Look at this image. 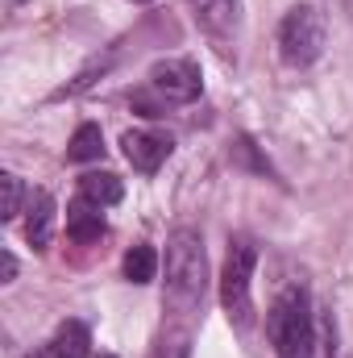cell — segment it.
Returning <instances> with one entry per match:
<instances>
[{"mask_svg": "<svg viewBox=\"0 0 353 358\" xmlns=\"http://www.w3.org/2000/svg\"><path fill=\"white\" fill-rule=\"evenodd\" d=\"M167 308L187 317L204 304V292H208V250H204V238L200 229L191 225H179L175 234L167 238Z\"/></svg>", "mask_w": 353, "mask_h": 358, "instance_id": "obj_1", "label": "cell"}, {"mask_svg": "<svg viewBox=\"0 0 353 358\" xmlns=\"http://www.w3.org/2000/svg\"><path fill=\"white\" fill-rule=\"evenodd\" d=\"M266 338L278 358H316L320 325L303 287H287L266 313Z\"/></svg>", "mask_w": 353, "mask_h": 358, "instance_id": "obj_2", "label": "cell"}, {"mask_svg": "<svg viewBox=\"0 0 353 358\" xmlns=\"http://www.w3.org/2000/svg\"><path fill=\"white\" fill-rule=\"evenodd\" d=\"M254 267H258V246H254V238H246V234L229 238V255H225V271H220V304H225L229 321H233L241 334L254 325V296H250Z\"/></svg>", "mask_w": 353, "mask_h": 358, "instance_id": "obj_3", "label": "cell"}, {"mask_svg": "<svg viewBox=\"0 0 353 358\" xmlns=\"http://www.w3.org/2000/svg\"><path fill=\"white\" fill-rule=\"evenodd\" d=\"M324 42H329V25L316 4H295L278 21V55L287 67H312L324 55Z\"/></svg>", "mask_w": 353, "mask_h": 358, "instance_id": "obj_4", "label": "cell"}, {"mask_svg": "<svg viewBox=\"0 0 353 358\" xmlns=\"http://www.w3.org/2000/svg\"><path fill=\"white\" fill-rule=\"evenodd\" d=\"M195 25L208 34V42L225 55L237 59V42H241V0H187Z\"/></svg>", "mask_w": 353, "mask_h": 358, "instance_id": "obj_5", "label": "cell"}, {"mask_svg": "<svg viewBox=\"0 0 353 358\" xmlns=\"http://www.w3.org/2000/svg\"><path fill=\"white\" fill-rule=\"evenodd\" d=\"M150 88L158 92L167 104H191V100H200V92H204L200 63L195 59H158L150 67Z\"/></svg>", "mask_w": 353, "mask_h": 358, "instance_id": "obj_6", "label": "cell"}, {"mask_svg": "<svg viewBox=\"0 0 353 358\" xmlns=\"http://www.w3.org/2000/svg\"><path fill=\"white\" fill-rule=\"evenodd\" d=\"M121 146H125V159L133 163V171H142V176H154L175 150V142L167 134H146V129H129L121 138Z\"/></svg>", "mask_w": 353, "mask_h": 358, "instance_id": "obj_7", "label": "cell"}, {"mask_svg": "<svg viewBox=\"0 0 353 358\" xmlns=\"http://www.w3.org/2000/svg\"><path fill=\"white\" fill-rule=\"evenodd\" d=\"M54 217H59L54 196H50L46 187H38V192L29 196V204H25V238H29L33 250H46V246H50V238H54Z\"/></svg>", "mask_w": 353, "mask_h": 358, "instance_id": "obj_8", "label": "cell"}, {"mask_svg": "<svg viewBox=\"0 0 353 358\" xmlns=\"http://www.w3.org/2000/svg\"><path fill=\"white\" fill-rule=\"evenodd\" d=\"M104 234H108V225H104V208L80 196V200L67 208V238L80 242V246H91V242H100Z\"/></svg>", "mask_w": 353, "mask_h": 358, "instance_id": "obj_9", "label": "cell"}, {"mask_svg": "<svg viewBox=\"0 0 353 358\" xmlns=\"http://www.w3.org/2000/svg\"><path fill=\"white\" fill-rule=\"evenodd\" d=\"M46 346H50L54 358H88L91 355V334H88L84 321H63Z\"/></svg>", "mask_w": 353, "mask_h": 358, "instance_id": "obj_10", "label": "cell"}, {"mask_svg": "<svg viewBox=\"0 0 353 358\" xmlns=\"http://www.w3.org/2000/svg\"><path fill=\"white\" fill-rule=\"evenodd\" d=\"M80 196L91 200V204H100V208H108V204H117L125 196V183L112 171H88V176L80 179Z\"/></svg>", "mask_w": 353, "mask_h": 358, "instance_id": "obj_11", "label": "cell"}, {"mask_svg": "<svg viewBox=\"0 0 353 358\" xmlns=\"http://www.w3.org/2000/svg\"><path fill=\"white\" fill-rule=\"evenodd\" d=\"M121 271H125V279H129V283H137V287H142V283H150V279L158 275V255H154V246H146V242L129 246Z\"/></svg>", "mask_w": 353, "mask_h": 358, "instance_id": "obj_12", "label": "cell"}, {"mask_svg": "<svg viewBox=\"0 0 353 358\" xmlns=\"http://www.w3.org/2000/svg\"><path fill=\"white\" fill-rule=\"evenodd\" d=\"M100 155H104V134H100L96 121H84V125L75 129L71 146H67V159H71V163H96Z\"/></svg>", "mask_w": 353, "mask_h": 358, "instance_id": "obj_13", "label": "cell"}, {"mask_svg": "<svg viewBox=\"0 0 353 358\" xmlns=\"http://www.w3.org/2000/svg\"><path fill=\"white\" fill-rule=\"evenodd\" d=\"M0 183H4V221H17L21 213H25V187H21V176H13V171H4L0 176Z\"/></svg>", "mask_w": 353, "mask_h": 358, "instance_id": "obj_14", "label": "cell"}, {"mask_svg": "<svg viewBox=\"0 0 353 358\" xmlns=\"http://www.w3.org/2000/svg\"><path fill=\"white\" fill-rule=\"evenodd\" d=\"M233 159H237V163H246V167H254L258 176H270V179H278L274 171H270V163H266L262 155H258V146H254L250 138H237V142H233Z\"/></svg>", "mask_w": 353, "mask_h": 358, "instance_id": "obj_15", "label": "cell"}, {"mask_svg": "<svg viewBox=\"0 0 353 358\" xmlns=\"http://www.w3.org/2000/svg\"><path fill=\"white\" fill-rule=\"evenodd\" d=\"M13 279H17V259L4 250V255H0V283H13Z\"/></svg>", "mask_w": 353, "mask_h": 358, "instance_id": "obj_16", "label": "cell"}, {"mask_svg": "<svg viewBox=\"0 0 353 358\" xmlns=\"http://www.w3.org/2000/svg\"><path fill=\"white\" fill-rule=\"evenodd\" d=\"M25 358H54V355H50V346H42V350H33V355H25Z\"/></svg>", "mask_w": 353, "mask_h": 358, "instance_id": "obj_17", "label": "cell"}, {"mask_svg": "<svg viewBox=\"0 0 353 358\" xmlns=\"http://www.w3.org/2000/svg\"><path fill=\"white\" fill-rule=\"evenodd\" d=\"M133 4H150V0H133Z\"/></svg>", "mask_w": 353, "mask_h": 358, "instance_id": "obj_18", "label": "cell"}, {"mask_svg": "<svg viewBox=\"0 0 353 358\" xmlns=\"http://www.w3.org/2000/svg\"><path fill=\"white\" fill-rule=\"evenodd\" d=\"M100 358H117V355H100Z\"/></svg>", "mask_w": 353, "mask_h": 358, "instance_id": "obj_19", "label": "cell"}]
</instances>
